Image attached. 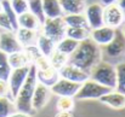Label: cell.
<instances>
[{"label": "cell", "instance_id": "6da1fadb", "mask_svg": "<svg viewBox=\"0 0 125 117\" xmlns=\"http://www.w3.org/2000/svg\"><path fill=\"white\" fill-rule=\"evenodd\" d=\"M100 60H102V51L97 43L89 38L79 42L75 51L69 56L68 62L83 69L84 71L90 73V70Z\"/></svg>", "mask_w": 125, "mask_h": 117}, {"label": "cell", "instance_id": "7a4b0ae2", "mask_svg": "<svg viewBox=\"0 0 125 117\" xmlns=\"http://www.w3.org/2000/svg\"><path fill=\"white\" fill-rule=\"evenodd\" d=\"M37 83H38L37 68L34 64H31L28 75L15 98V105H16L17 111L26 112V114H33L34 110L32 108V97H33L34 88H35Z\"/></svg>", "mask_w": 125, "mask_h": 117}, {"label": "cell", "instance_id": "3957f363", "mask_svg": "<svg viewBox=\"0 0 125 117\" xmlns=\"http://www.w3.org/2000/svg\"><path fill=\"white\" fill-rule=\"evenodd\" d=\"M89 76L95 82L109 88L114 89L117 84V73L115 67H113L111 63L100 60L89 73Z\"/></svg>", "mask_w": 125, "mask_h": 117}, {"label": "cell", "instance_id": "277c9868", "mask_svg": "<svg viewBox=\"0 0 125 117\" xmlns=\"http://www.w3.org/2000/svg\"><path fill=\"white\" fill-rule=\"evenodd\" d=\"M108 91H111V89L100 84V83H97V82H95L94 80L89 77L86 81H84L83 83H80V87H79L77 94L74 95V98L78 99V100L100 99Z\"/></svg>", "mask_w": 125, "mask_h": 117}, {"label": "cell", "instance_id": "5b68a950", "mask_svg": "<svg viewBox=\"0 0 125 117\" xmlns=\"http://www.w3.org/2000/svg\"><path fill=\"white\" fill-rule=\"evenodd\" d=\"M40 33H42L45 36L50 38L55 42L62 40L66 36V24L63 17L45 18L44 23L40 27Z\"/></svg>", "mask_w": 125, "mask_h": 117}, {"label": "cell", "instance_id": "8992f818", "mask_svg": "<svg viewBox=\"0 0 125 117\" xmlns=\"http://www.w3.org/2000/svg\"><path fill=\"white\" fill-rule=\"evenodd\" d=\"M125 22L124 13L118 4H111L103 6V24L113 29H119Z\"/></svg>", "mask_w": 125, "mask_h": 117}, {"label": "cell", "instance_id": "52a82bcc", "mask_svg": "<svg viewBox=\"0 0 125 117\" xmlns=\"http://www.w3.org/2000/svg\"><path fill=\"white\" fill-rule=\"evenodd\" d=\"M28 71H29V65L11 70V74L9 76L7 83H9V89H10V98L12 100H15L21 86L23 84L24 80L28 75Z\"/></svg>", "mask_w": 125, "mask_h": 117}, {"label": "cell", "instance_id": "ba28073f", "mask_svg": "<svg viewBox=\"0 0 125 117\" xmlns=\"http://www.w3.org/2000/svg\"><path fill=\"white\" fill-rule=\"evenodd\" d=\"M79 87H80V83L60 77L50 87V91L52 94L58 95V97H73L74 98Z\"/></svg>", "mask_w": 125, "mask_h": 117}, {"label": "cell", "instance_id": "9c48e42d", "mask_svg": "<svg viewBox=\"0 0 125 117\" xmlns=\"http://www.w3.org/2000/svg\"><path fill=\"white\" fill-rule=\"evenodd\" d=\"M85 18L90 29H95L103 25V6L98 2L86 5L85 7Z\"/></svg>", "mask_w": 125, "mask_h": 117}, {"label": "cell", "instance_id": "30bf717a", "mask_svg": "<svg viewBox=\"0 0 125 117\" xmlns=\"http://www.w3.org/2000/svg\"><path fill=\"white\" fill-rule=\"evenodd\" d=\"M23 46L20 43L15 32L12 30H4L0 33V51L6 54H11L13 52L22 51Z\"/></svg>", "mask_w": 125, "mask_h": 117}, {"label": "cell", "instance_id": "8fae6325", "mask_svg": "<svg viewBox=\"0 0 125 117\" xmlns=\"http://www.w3.org/2000/svg\"><path fill=\"white\" fill-rule=\"evenodd\" d=\"M104 47V53L111 58H119L125 54V36L120 29H115V35L113 40Z\"/></svg>", "mask_w": 125, "mask_h": 117}, {"label": "cell", "instance_id": "7c38bea8", "mask_svg": "<svg viewBox=\"0 0 125 117\" xmlns=\"http://www.w3.org/2000/svg\"><path fill=\"white\" fill-rule=\"evenodd\" d=\"M58 75H60V77L77 82V83H83L84 81H86L90 77L89 73H86L83 69L73 65L72 63H67L62 68H60L58 69Z\"/></svg>", "mask_w": 125, "mask_h": 117}, {"label": "cell", "instance_id": "4fadbf2b", "mask_svg": "<svg viewBox=\"0 0 125 117\" xmlns=\"http://www.w3.org/2000/svg\"><path fill=\"white\" fill-rule=\"evenodd\" d=\"M51 94L52 93L50 91V87L38 82L35 88H34L33 97H32V108H33V110L34 111L42 110V108L49 103Z\"/></svg>", "mask_w": 125, "mask_h": 117}, {"label": "cell", "instance_id": "5bb4252c", "mask_svg": "<svg viewBox=\"0 0 125 117\" xmlns=\"http://www.w3.org/2000/svg\"><path fill=\"white\" fill-rule=\"evenodd\" d=\"M114 35H115V29L107 27L104 24L102 27L90 29V39L98 46H106L107 43H109L113 40Z\"/></svg>", "mask_w": 125, "mask_h": 117}, {"label": "cell", "instance_id": "9a60e30c", "mask_svg": "<svg viewBox=\"0 0 125 117\" xmlns=\"http://www.w3.org/2000/svg\"><path fill=\"white\" fill-rule=\"evenodd\" d=\"M101 103L106 104L112 109H124L125 108V94L118 92L117 89H111L106 94H103L100 99Z\"/></svg>", "mask_w": 125, "mask_h": 117}, {"label": "cell", "instance_id": "2e32d148", "mask_svg": "<svg viewBox=\"0 0 125 117\" xmlns=\"http://www.w3.org/2000/svg\"><path fill=\"white\" fill-rule=\"evenodd\" d=\"M17 23L18 28H27V29H33V30H40V22L39 19L29 11H26L17 17Z\"/></svg>", "mask_w": 125, "mask_h": 117}, {"label": "cell", "instance_id": "e0dca14e", "mask_svg": "<svg viewBox=\"0 0 125 117\" xmlns=\"http://www.w3.org/2000/svg\"><path fill=\"white\" fill-rule=\"evenodd\" d=\"M60 78L58 70L53 67H49L46 69L37 70V80L39 83H42L47 87H51L57 80Z\"/></svg>", "mask_w": 125, "mask_h": 117}, {"label": "cell", "instance_id": "ac0fdd59", "mask_svg": "<svg viewBox=\"0 0 125 117\" xmlns=\"http://www.w3.org/2000/svg\"><path fill=\"white\" fill-rule=\"evenodd\" d=\"M63 15L68 13H84L86 0H60Z\"/></svg>", "mask_w": 125, "mask_h": 117}, {"label": "cell", "instance_id": "d6986e66", "mask_svg": "<svg viewBox=\"0 0 125 117\" xmlns=\"http://www.w3.org/2000/svg\"><path fill=\"white\" fill-rule=\"evenodd\" d=\"M15 34L20 41V43L24 47V46H29V45H35L39 33H38V30H33V29L18 28L15 32Z\"/></svg>", "mask_w": 125, "mask_h": 117}, {"label": "cell", "instance_id": "ffe728a7", "mask_svg": "<svg viewBox=\"0 0 125 117\" xmlns=\"http://www.w3.org/2000/svg\"><path fill=\"white\" fill-rule=\"evenodd\" d=\"M42 10L46 18H56L63 16L60 0H42Z\"/></svg>", "mask_w": 125, "mask_h": 117}, {"label": "cell", "instance_id": "44dd1931", "mask_svg": "<svg viewBox=\"0 0 125 117\" xmlns=\"http://www.w3.org/2000/svg\"><path fill=\"white\" fill-rule=\"evenodd\" d=\"M35 46L38 47V50L40 51L42 56L45 57H50L51 53L56 50V42L52 41L50 38L45 36L42 33L38 34V38H37V42H35Z\"/></svg>", "mask_w": 125, "mask_h": 117}, {"label": "cell", "instance_id": "7402d4cb", "mask_svg": "<svg viewBox=\"0 0 125 117\" xmlns=\"http://www.w3.org/2000/svg\"><path fill=\"white\" fill-rule=\"evenodd\" d=\"M7 60H9L11 69H17V68H22V67H27V65L32 64L23 50L18 51V52H13L11 54H7Z\"/></svg>", "mask_w": 125, "mask_h": 117}, {"label": "cell", "instance_id": "603a6c76", "mask_svg": "<svg viewBox=\"0 0 125 117\" xmlns=\"http://www.w3.org/2000/svg\"><path fill=\"white\" fill-rule=\"evenodd\" d=\"M63 21L66 27H79V28H89L85 15L84 13H68L63 15ZM90 29V28H89Z\"/></svg>", "mask_w": 125, "mask_h": 117}, {"label": "cell", "instance_id": "cb8c5ba5", "mask_svg": "<svg viewBox=\"0 0 125 117\" xmlns=\"http://www.w3.org/2000/svg\"><path fill=\"white\" fill-rule=\"evenodd\" d=\"M78 45H79V41L64 36L62 40L56 42V50L62 52V53H64V54H67V56H71L75 51Z\"/></svg>", "mask_w": 125, "mask_h": 117}, {"label": "cell", "instance_id": "d4e9b609", "mask_svg": "<svg viewBox=\"0 0 125 117\" xmlns=\"http://www.w3.org/2000/svg\"><path fill=\"white\" fill-rule=\"evenodd\" d=\"M66 36L77 41H83L90 38L89 28H79V27H66Z\"/></svg>", "mask_w": 125, "mask_h": 117}, {"label": "cell", "instance_id": "484cf974", "mask_svg": "<svg viewBox=\"0 0 125 117\" xmlns=\"http://www.w3.org/2000/svg\"><path fill=\"white\" fill-rule=\"evenodd\" d=\"M16 105L15 101L9 97H0V117H9L16 112Z\"/></svg>", "mask_w": 125, "mask_h": 117}, {"label": "cell", "instance_id": "4316f807", "mask_svg": "<svg viewBox=\"0 0 125 117\" xmlns=\"http://www.w3.org/2000/svg\"><path fill=\"white\" fill-rule=\"evenodd\" d=\"M2 2V12L6 15L10 24H11V28H12V32H16L18 29V23H17V15L16 12L12 10L11 5H10V0H1Z\"/></svg>", "mask_w": 125, "mask_h": 117}, {"label": "cell", "instance_id": "83f0119b", "mask_svg": "<svg viewBox=\"0 0 125 117\" xmlns=\"http://www.w3.org/2000/svg\"><path fill=\"white\" fill-rule=\"evenodd\" d=\"M49 60H50L51 67H53L55 69L58 70L60 68H62L64 64L68 63L69 56H67V54H64V53H62V52H60V51H57V50H55V51L51 53V56L49 57Z\"/></svg>", "mask_w": 125, "mask_h": 117}, {"label": "cell", "instance_id": "f1b7e54d", "mask_svg": "<svg viewBox=\"0 0 125 117\" xmlns=\"http://www.w3.org/2000/svg\"><path fill=\"white\" fill-rule=\"evenodd\" d=\"M27 1H28V11L32 12L39 19L40 24H42L46 18L42 10V0H27Z\"/></svg>", "mask_w": 125, "mask_h": 117}, {"label": "cell", "instance_id": "f546056e", "mask_svg": "<svg viewBox=\"0 0 125 117\" xmlns=\"http://www.w3.org/2000/svg\"><path fill=\"white\" fill-rule=\"evenodd\" d=\"M115 73H117V84L114 89L125 94V63H119L115 65Z\"/></svg>", "mask_w": 125, "mask_h": 117}, {"label": "cell", "instance_id": "4dcf8cb0", "mask_svg": "<svg viewBox=\"0 0 125 117\" xmlns=\"http://www.w3.org/2000/svg\"><path fill=\"white\" fill-rule=\"evenodd\" d=\"M11 70L12 69H11V67L9 64L7 54L4 53L2 51H0V78L7 81L10 74H11Z\"/></svg>", "mask_w": 125, "mask_h": 117}, {"label": "cell", "instance_id": "1f68e13d", "mask_svg": "<svg viewBox=\"0 0 125 117\" xmlns=\"http://www.w3.org/2000/svg\"><path fill=\"white\" fill-rule=\"evenodd\" d=\"M74 109V99L73 97H60L57 100V110L58 111H72Z\"/></svg>", "mask_w": 125, "mask_h": 117}, {"label": "cell", "instance_id": "d6a6232c", "mask_svg": "<svg viewBox=\"0 0 125 117\" xmlns=\"http://www.w3.org/2000/svg\"><path fill=\"white\" fill-rule=\"evenodd\" d=\"M10 5L17 16L28 11V1L27 0H10Z\"/></svg>", "mask_w": 125, "mask_h": 117}, {"label": "cell", "instance_id": "836d02e7", "mask_svg": "<svg viewBox=\"0 0 125 117\" xmlns=\"http://www.w3.org/2000/svg\"><path fill=\"white\" fill-rule=\"evenodd\" d=\"M33 64L35 65L37 70H42V69H46V68L51 67L49 58H47V57H45V56H42V54L40 56V57H38V58L34 60V63H33Z\"/></svg>", "mask_w": 125, "mask_h": 117}, {"label": "cell", "instance_id": "e575fe53", "mask_svg": "<svg viewBox=\"0 0 125 117\" xmlns=\"http://www.w3.org/2000/svg\"><path fill=\"white\" fill-rule=\"evenodd\" d=\"M0 28L4 29V30H12L11 24H10V22H9L6 15H5L2 11L0 12Z\"/></svg>", "mask_w": 125, "mask_h": 117}, {"label": "cell", "instance_id": "d590c367", "mask_svg": "<svg viewBox=\"0 0 125 117\" xmlns=\"http://www.w3.org/2000/svg\"><path fill=\"white\" fill-rule=\"evenodd\" d=\"M0 97H9L10 98V89H9V83L5 80L0 78Z\"/></svg>", "mask_w": 125, "mask_h": 117}, {"label": "cell", "instance_id": "8d00e7d4", "mask_svg": "<svg viewBox=\"0 0 125 117\" xmlns=\"http://www.w3.org/2000/svg\"><path fill=\"white\" fill-rule=\"evenodd\" d=\"M9 117H33L32 114H26V112H21V111H16Z\"/></svg>", "mask_w": 125, "mask_h": 117}, {"label": "cell", "instance_id": "74e56055", "mask_svg": "<svg viewBox=\"0 0 125 117\" xmlns=\"http://www.w3.org/2000/svg\"><path fill=\"white\" fill-rule=\"evenodd\" d=\"M117 4H118V6L120 7V10L123 11V13H124V18H125V0H118Z\"/></svg>", "mask_w": 125, "mask_h": 117}, {"label": "cell", "instance_id": "f35d334b", "mask_svg": "<svg viewBox=\"0 0 125 117\" xmlns=\"http://www.w3.org/2000/svg\"><path fill=\"white\" fill-rule=\"evenodd\" d=\"M56 117H73V116H72V114L69 111H60V114Z\"/></svg>", "mask_w": 125, "mask_h": 117}, {"label": "cell", "instance_id": "ab89813d", "mask_svg": "<svg viewBox=\"0 0 125 117\" xmlns=\"http://www.w3.org/2000/svg\"><path fill=\"white\" fill-rule=\"evenodd\" d=\"M118 0H101V5L102 6H107V5H111V4H115Z\"/></svg>", "mask_w": 125, "mask_h": 117}, {"label": "cell", "instance_id": "60d3db41", "mask_svg": "<svg viewBox=\"0 0 125 117\" xmlns=\"http://www.w3.org/2000/svg\"><path fill=\"white\" fill-rule=\"evenodd\" d=\"M122 27H123V29H122V33L124 34V36H125V22H124V24H123Z\"/></svg>", "mask_w": 125, "mask_h": 117}, {"label": "cell", "instance_id": "b9f144b4", "mask_svg": "<svg viewBox=\"0 0 125 117\" xmlns=\"http://www.w3.org/2000/svg\"><path fill=\"white\" fill-rule=\"evenodd\" d=\"M2 11V2H1V0H0V12Z\"/></svg>", "mask_w": 125, "mask_h": 117}]
</instances>
